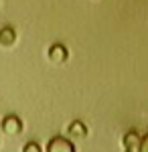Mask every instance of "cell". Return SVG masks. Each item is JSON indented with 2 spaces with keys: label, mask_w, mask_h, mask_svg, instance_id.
Listing matches in <instances>:
<instances>
[{
  "label": "cell",
  "mask_w": 148,
  "mask_h": 152,
  "mask_svg": "<svg viewBox=\"0 0 148 152\" xmlns=\"http://www.w3.org/2000/svg\"><path fill=\"white\" fill-rule=\"evenodd\" d=\"M47 152H75V146L65 136H55L47 142Z\"/></svg>",
  "instance_id": "cell-2"
},
{
  "label": "cell",
  "mask_w": 148,
  "mask_h": 152,
  "mask_svg": "<svg viewBox=\"0 0 148 152\" xmlns=\"http://www.w3.org/2000/svg\"><path fill=\"white\" fill-rule=\"evenodd\" d=\"M16 43V31L12 26H2L0 28V45L2 47H12Z\"/></svg>",
  "instance_id": "cell-6"
},
{
  "label": "cell",
  "mask_w": 148,
  "mask_h": 152,
  "mask_svg": "<svg viewBox=\"0 0 148 152\" xmlns=\"http://www.w3.org/2000/svg\"><path fill=\"white\" fill-rule=\"evenodd\" d=\"M67 134L71 136V138H85L87 136V126L81 122V120H73L71 124L67 126Z\"/></svg>",
  "instance_id": "cell-5"
},
{
  "label": "cell",
  "mask_w": 148,
  "mask_h": 152,
  "mask_svg": "<svg viewBox=\"0 0 148 152\" xmlns=\"http://www.w3.org/2000/svg\"><path fill=\"white\" fill-rule=\"evenodd\" d=\"M23 152H43V148L39 142H26L23 146Z\"/></svg>",
  "instance_id": "cell-7"
},
{
  "label": "cell",
  "mask_w": 148,
  "mask_h": 152,
  "mask_svg": "<svg viewBox=\"0 0 148 152\" xmlns=\"http://www.w3.org/2000/svg\"><path fill=\"white\" fill-rule=\"evenodd\" d=\"M138 152H148V134L146 136H142V140H140V148Z\"/></svg>",
  "instance_id": "cell-8"
},
{
  "label": "cell",
  "mask_w": 148,
  "mask_h": 152,
  "mask_svg": "<svg viewBox=\"0 0 148 152\" xmlns=\"http://www.w3.org/2000/svg\"><path fill=\"white\" fill-rule=\"evenodd\" d=\"M0 128H2V132L6 136H18L23 132V120L16 116V114H8V116H4Z\"/></svg>",
  "instance_id": "cell-1"
},
{
  "label": "cell",
  "mask_w": 148,
  "mask_h": 152,
  "mask_svg": "<svg viewBox=\"0 0 148 152\" xmlns=\"http://www.w3.org/2000/svg\"><path fill=\"white\" fill-rule=\"evenodd\" d=\"M67 59H69V51H67L65 45L55 43V45H51V47H49V61H51V63L61 65V63H65Z\"/></svg>",
  "instance_id": "cell-3"
},
{
  "label": "cell",
  "mask_w": 148,
  "mask_h": 152,
  "mask_svg": "<svg viewBox=\"0 0 148 152\" xmlns=\"http://www.w3.org/2000/svg\"><path fill=\"white\" fill-rule=\"evenodd\" d=\"M140 140H142V136L138 134L136 130H130V132H126L124 138H122L124 150H126V152H138V148H140Z\"/></svg>",
  "instance_id": "cell-4"
}]
</instances>
